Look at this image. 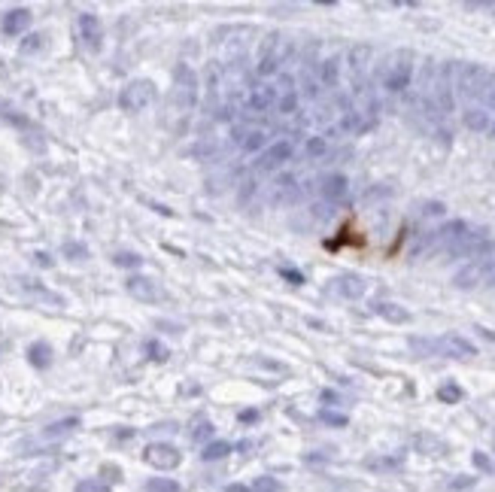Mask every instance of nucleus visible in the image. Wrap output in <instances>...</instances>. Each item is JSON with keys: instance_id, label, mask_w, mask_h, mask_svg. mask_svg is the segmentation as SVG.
Returning a JSON list of instances; mask_svg holds the SVG:
<instances>
[{"instance_id": "1", "label": "nucleus", "mask_w": 495, "mask_h": 492, "mask_svg": "<svg viewBox=\"0 0 495 492\" xmlns=\"http://www.w3.org/2000/svg\"><path fill=\"white\" fill-rule=\"evenodd\" d=\"M155 82H149V79H134V82H128L125 88L119 91V106L125 113H143L146 106L155 101Z\"/></svg>"}, {"instance_id": "2", "label": "nucleus", "mask_w": 495, "mask_h": 492, "mask_svg": "<svg viewBox=\"0 0 495 492\" xmlns=\"http://www.w3.org/2000/svg\"><path fill=\"white\" fill-rule=\"evenodd\" d=\"M125 289H128V295L137 298V301H143V304H162L164 301V289L158 286L152 276H140V274L128 276Z\"/></svg>"}, {"instance_id": "3", "label": "nucleus", "mask_w": 495, "mask_h": 492, "mask_svg": "<svg viewBox=\"0 0 495 492\" xmlns=\"http://www.w3.org/2000/svg\"><path fill=\"white\" fill-rule=\"evenodd\" d=\"M76 30H79V40H82V46H86L88 52H101L104 25H101V19H97L95 12H82L79 19H76Z\"/></svg>"}, {"instance_id": "4", "label": "nucleus", "mask_w": 495, "mask_h": 492, "mask_svg": "<svg viewBox=\"0 0 495 492\" xmlns=\"http://www.w3.org/2000/svg\"><path fill=\"white\" fill-rule=\"evenodd\" d=\"M143 459L152 465V468H162V471H171V468L179 465V450L173 447V444H149L146 453H143Z\"/></svg>"}, {"instance_id": "5", "label": "nucleus", "mask_w": 495, "mask_h": 492, "mask_svg": "<svg viewBox=\"0 0 495 492\" xmlns=\"http://www.w3.org/2000/svg\"><path fill=\"white\" fill-rule=\"evenodd\" d=\"M177 101L186 106V110H192L195 101H197V79L186 64L177 67Z\"/></svg>"}, {"instance_id": "6", "label": "nucleus", "mask_w": 495, "mask_h": 492, "mask_svg": "<svg viewBox=\"0 0 495 492\" xmlns=\"http://www.w3.org/2000/svg\"><path fill=\"white\" fill-rule=\"evenodd\" d=\"M30 10H25V6H19V10H10L3 15V21H0V28H3V34L6 37H19V34H25V30L30 28Z\"/></svg>"}, {"instance_id": "7", "label": "nucleus", "mask_w": 495, "mask_h": 492, "mask_svg": "<svg viewBox=\"0 0 495 492\" xmlns=\"http://www.w3.org/2000/svg\"><path fill=\"white\" fill-rule=\"evenodd\" d=\"M289 152H292V146H289V143H273L268 152H262V155H258L255 164L262 167V171H271V167H277L280 161L289 158Z\"/></svg>"}, {"instance_id": "8", "label": "nucleus", "mask_w": 495, "mask_h": 492, "mask_svg": "<svg viewBox=\"0 0 495 492\" xmlns=\"http://www.w3.org/2000/svg\"><path fill=\"white\" fill-rule=\"evenodd\" d=\"M28 362L34 365V368H49L52 365V347L46 341H37V343H30L28 347Z\"/></svg>"}, {"instance_id": "9", "label": "nucleus", "mask_w": 495, "mask_h": 492, "mask_svg": "<svg viewBox=\"0 0 495 492\" xmlns=\"http://www.w3.org/2000/svg\"><path fill=\"white\" fill-rule=\"evenodd\" d=\"M273 104V88L271 86H258V88H253V95H249V106L253 110H268V106Z\"/></svg>"}, {"instance_id": "10", "label": "nucleus", "mask_w": 495, "mask_h": 492, "mask_svg": "<svg viewBox=\"0 0 495 492\" xmlns=\"http://www.w3.org/2000/svg\"><path fill=\"white\" fill-rule=\"evenodd\" d=\"M228 453H231V444H228V441H213V444L204 447L201 456L207 459V462H216V459H225Z\"/></svg>"}, {"instance_id": "11", "label": "nucleus", "mask_w": 495, "mask_h": 492, "mask_svg": "<svg viewBox=\"0 0 495 492\" xmlns=\"http://www.w3.org/2000/svg\"><path fill=\"white\" fill-rule=\"evenodd\" d=\"M43 46H46V37L43 34H28L25 40H21L19 52H21V55H34V52H40Z\"/></svg>"}, {"instance_id": "12", "label": "nucleus", "mask_w": 495, "mask_h": 492, "mask_svg": "<svg viewBox=\"0 0 495 492\" xmlns=\"http://www.w3.org/2000/svg\"><path fill=\"white\" fill-rule=\"evenodd\" d=\"M113 265L116 267H140L143 265V256H137V252H116V256H113Z\"/></svg>"}, {"instance_id": "13", "label": "nucleus", "mask_w": 495, "mask_h": 492, "mask_svg": "<svg viewBox=\"0 0 495 492\" xmlns=\"http://www.w3.org/2000/svg\"><path fill=\"white\" fill-rule=\"evenodd\" d=\"M146 356L152 359V362H164L167 359V347L162 341H146Z\"/></svg>"}, {"instance_id": "14", "label": "nucleus", "mask_w": 495, "mask_h": 492, "mask_svg": "<svg viewBox=\"0 0 495 492\" xmlns=\"http://www.w3.org/2000/svg\"><path fill=\"white\" fill-rule=\"evenodd\" d=\"M64 256L73 261H82V258H88V249L82 243H64Z\"/></svg>"}, {"instance_id": "15", "label": "nucleus", "mask_w": 495, "mask_h": 492, "mask_svg": "<svg viewBox=\"0 0 495 492\" xmlns=\"http://www.w3.org/2000/svg\"><path fill=\"white\" fill-rule=\"evenodd\" d=\"M149 492H179V483H173V480H152L149 483Z\"/></svg>"}, {"instance_id": "16", "label": "nucleus", "mask_w": 495, "mask_h": 492, "mask_svg": "<svg viewBox=\"0 0 495 492\" xmlns=\"http://www.w3.org/2000/svg\"><path fill=\"white\" fill-rule=\"evenodd\" d=\"M210 435H213V426H210V422H207V419H197V422H195V432H192L195 441H204V437H210Z\"/></svg>"}, {"instance_id": "17", "label": "nucleus", "mask_w": 495, "mask_h": 492, "mask_svg": "<svg viewBox=\"0 0 495 492\" xmlns=\"http://www.w3.org/2000/svg\"><path fill=\"white\" fill-rule=\"evenodd\" d=\"M79 426V419H64V422H55V426H49V435H64L70 432V428Z\"/></svg>"}, {"instance_id": "18", "label": "nucleus", "mask_w": 495, "mask_h": 492, "mask_svg": "<svg viewBox=\"0 0 495 492\" xmlns=\"http://www.w3.org/2000/svg\"><path fill=\"white\" fill-rule=\"evenodd\" d=\"M243 146H246V149H249V152H255V149H262V146H264V134H262V131H253V134H249V137H246V143H243Z\"/></svg>"}, {"instance_id": "19", "label": "nucleus", "mask_w": 495, "mask_h": 492, "mask_svg": "<svg viewBox=\"0 0 495 492\" xmlns=\"http://www.w3.org/2000/svg\"><path fill=\"white\" fill-rule=\"evenodd\" d=\"M253 492H280V486H277V480H271V477H262V480H255Z\"/></svg>"}, {"instance_id": "20", "label": "nucleus", "mask_w": 495, "mask_h": 492, "mask_svg": "<svg viewBox=\"0 0 495 492\" xmlns=\"http://www.w3.org/2000/svg\"><path fill=\"white\" fill-rule=\"evenodd\" d=\"M377 310H383L389 319H405V313H401V310H395L392 304H377Z\"/></svg>"}, {"instance_id": "21", "label": "nucleus", "mask_w": 495, "mask_h": 492, "mask_svg": "<svg viewBox=\"0 0 495 492\" xmlns=\"http://www.w3.org/2000/svg\"><path fill=\"white\" fill-rule=\"evenodd\" d=\"M325 191H329V195H334V198H338L340 191H344V180H331V182H329V189H325Z\"/></svg>"}, {"instance_id": "22", "label": "nucleus", "mask_w": 495, "mask_h": 492, "mask_svg": "<svg viewBox=\"0 0 495 492\" xmlns=\"http://www.w3.org/2000/svg\"><path fill=\"white\" fill-rule=\"evenodd\" d=\"M34 258H37V265H43V267H49V265H52V258H49V256H46V252H37V256H34Z\"/></svg>"}, {"instance_id": "23", "label": "nucleus", "mask_w": 495, "mask_h": 492, "mask_svg": "<svg viewBox=\"0 0 495 492\" xmlns=\"http://www.w3.org/2000/svg\"><path fill=\"white\" fill-rule=\"evenodd\" d=\"M440 395H444V398H459V389H456V386H447L444 392H440Z\"/></svg>"}, {"instance_id": "24", "label": "nucleus", "mask_w": 495, "mask_h": 492, "mask_svg": "<svg viewBox=\"0 0 495 492\" xmlns=\"http://www.w3.org/2000/svg\"><path fill=\"white\" fill-rule=\"evenodd\" d=\"M240 419H243V422H253V419H255V410H243Z\"/></svg>"}, {"instance_id": "25", "label": "nucleus", "mask_w": 495, "mask_h": 492, "mask_svg": "<svg viewBox=\"0 0 495 492\" xmlns=\"http://www.w3.org/2000/svg\"><path fill=\"white\" fill-rule=\"evenodd\" d=\"M283 276H289L292 283H301V274H295V271H283Z\"/></svg>"}, {"instance_id": "26", "label": "nucleus", "mask_w": 495, "mask_h": 492, "mask_svg": "<svg viewBox=\"0 0 495 492\" xmlns=\"http://www.w3.org/2000/svg\"><path fill=\"white\" fill-rule=\"evenodd\" d=\"M225 492H246V489H243V486H228Z\"/></svg>"}]
</instances>
